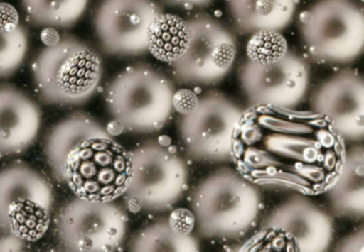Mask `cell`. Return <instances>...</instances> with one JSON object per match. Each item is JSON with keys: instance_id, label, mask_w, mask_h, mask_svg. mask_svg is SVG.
<instances>
[{"instance_id": "2e32d148", "label": "cell", "mask_w": 364, "mask_h": 252, "mask_svg": "<svg viewBox=\"0 0 364 252\" xmlns=\"http://www.w3.org/2000/svg\"><path fill=\"white\" fill-rule=\"evenodd\" d=\"M111 136L104 124L82 111L70 113L49 129L43 141V153L53 176L65 183V170L70 153L85 141Z\"/></svg>"}, {"instance_id": "277c9868", "label": "cell", "mask_w": 364, "mask_h": 252, "mask_svg": "<svg viewBox=\"0 0 364 252\" xmlns=\"http://www.w3.org/2000/svg\"><path fill=\"white\" fill-rule=\"evenodd\" d=\"M31 70L36 93L44 104L80 106L97 93L104 63L94 47L65 34L36 55Z\"/></svg>"}, {"instance_id": "d6986e66", "label": "cell", "mask_w": 364, "mask_h": 252, "mask_svg": "<svg viewBox=\"0 0 364 252\" xmlns=\"http://www.w3.org/2000/svg\"><path fill=\"white\" fill-rule=\"evenodd\" d=\"M297 4L299 0H227L235 29L247 35L284 31L292 23Z\"/></svg>"}, {"instance_id": "7a4b0ae2", "label": "cell", "mask_w": 364, "mask_h": 252, "mask_svg": "<svg viewBox=\"0 0 364 252\" xmlns=\"http://www.w3.org/2000/svg\"><path fill=\"white\" fill-rule=\"evenodd\" d=\"M190 209L195 217V234L200 240L237 242L258 224L262 191L235 168L222 166L193 187Z\"/></svg>"}, {"instance_id": "8992f818", "label": "cell", "mask_w": 364, "mask_h": 252, "mask_svg": "<svg viewBox=\"0 0 364 252\" xmlns=\"http://www.w3.org/2000/svg\"><path fill=\"white\" fill-rule=\"evenodd\" d=\"M303 55L316 65L346 67L364 53V4L356 0H316L299 13Z\"/></svg>"}, {"instance_id": "52a82bcc", "label": "cell", "mask_w": 364, "mask_h": 252, "mask_svg": "<svg viewBox=\"0 0 364 252\" xmlns=\"http://www.w3.org/2000/svg\"><path fill=\"white\" fill-rule=\"evenodd\" d=\"M186 95L183 106H175L184 155L199 163H231L233 132L245 109L220 91Z\"/></svg>"}, {"instance_id": "f1b7e54d", "label": "cell", "mask_w": 364, "mask_h": 252, "mask_svg": "<svg viewBox=\"0 0 364 252\" xmlns=\"http://www.w3.org/2000/svg\"><path fill=\"white\" fill-rule=\"evenodd\" d=\"M162 1L168 6L191 9L207 6L212 0H162Z\"/></svg>"}, {"instance_id": "ba28073f", "label": "cell", "mask_w": 364, "mask_h": 252, "mask_svg": "<svg viewBox=\"0 0 364 252\" xmlns=\"http://www.w3.org/2000/svg\"><path fill=\"white\" fill-rule=\"evenodd\" d=\"M335 219L311 196L291 194L262 217L255 243L263 251H329Z\"/></svg>"}, {"instance_id": "e0dca14e", "label": "cell", "mask_w": 364, "mask_h": 252, "mask_svg": "<svg viewBox=\"0 0 364 252\" xmlns=\"http://www.w3.org/2000/svg\"><path fill=\"white\" fill-rule=\"evenodd\" d=\"M324 196L333 217L364 221L363 143L348 146L341 172Z\"/></svg>"}, {"instance_id": "603a6c76", "label": "cell", "mask_w": 364, "mask_h": 252, "mask_svg": "<svg viewBox=\"0 0 364 252\" xmlns=\"http://www.w3.org/2000/svg\"><path fill=\"white\" fill-rule=\"evenodd\" d=\"M51 209L31 199H18L8 210V229L23 242H38L50 227Z\"/></svg>"}, {"instance_id": "5bb4252c", "label": "cell", "mask_w": 364, "mask_h": 252, "mask_svg": "<svg viewBox=\"0 0 364 252\" xmlns=\"http://www.w3.org/2000/svg\"><path fill=\"white\" fill-rule=\"evenodd\" d=\"M309 109L325 115L346 144L364 143V74L346 66L308 95Z\"/></svg>"}, {"instance_id": "d4e9b609", "label": "cell", "mask_w": 364, "mask_h": 252, "mask_svg": "<svg viewBox=\"0 0 364 252\" xmlns=\"http://www.w3.org/2000/svg\"><path fill=\"white\" fill-rule=\"evenodd\" d=\"M290 49L282 32L260 31L252 34L246 46V59L267 64L280 59Z\"/></svg>"}, {"instance_id": "44dd1931", "label": "cell", "mask_w": 364, "mask_h": 252, "mask_svg": "<svg viewBox=\"0 0 364 252\" xmlns=\"http://www.w3.org/2000/svg\"><path fill=\"white\" fill-rule=\"evenodd\" d=\"M190 28L186 19L162 13L151 23L149 31V53L158 61L170 65L188 48Z\"/></svg>"}, {"instance_id": "4fadbf2b", "label": "cell", "mask_w": 364, "mask_h": 252, "mask_svg": "<svg viewBox=\"0 0 364 252\" xmlns=\"http://www.w3.org/2000/svg\"><path fill=\"white\" fill-rule=\"evenodd\" d=\"M162 13L156 0H102L93 17L100 48L112 57L146 55L149 28Z\"/></svg>"}, {"instance_id": "30bf717a", "label": "cell", "mask_w": 364, "mask_h": 252, "mask_svg": "<svg viewBox=\"0 0 364 252\" xmlns=\"http://www.w3.org/2000/svg\"><path fill=\"white\" fill-rule=\"evenodd\" d=\"M53 225L65 251L113 252L126 241L129 215L119 200L93 202L74 195L58 210Z\"/></svg>"}, {"instance_id": "9a60e30c", "label": "cell", "mask_w": 364, "mask_h": 252, "mask_svg": "<svg viewBox=\"0 0 364 252\" xmlns=\"http://www.w3.org/2000/svg\"><path fill=\"white\" fill-rule=\"evenodd\" d=\"M42 123L40 106L13 85H0V158L27 150Z\"/></svg>"}, {"instance_id": "3957f363", "label": "cell", "mask_w": 364, "mask_h": 252, "mask_svg": "<svg viewBox=\"0 0 364 252\" xmlns=\"http://www.w3.org/2000/svg\"><path fill=\"white\" fill-rule=\"evenodd\" d=\"M176 87L164 72L136 62L117 72L106 85L105 106L117 127L132 136H154L170 124Z\"/></svg>"}, {"instance_id": "ffe728a7", "label": "cell", "mask_w": 364, "mask_h": 252, "mask_svg": "<svg viewBox=\"0 0 364 252\" xmlns=\"http://www.w3.org/2000/svg\"><path fill=\"white\" fill-rule=\"evenodd\" d=\"M200 239L195 234L181 236L171 226L168 215H160L132 234L127 249L134 252L200 251Z\"/></svg>"}, {"instance_id": "6da1fadb", "label": "cell", "mask_w": 364, "mask_h": 252, "mask_svg": "<svg viewBox=\"0 0 364 252\" xmlns=\"http://www.w3.org/2000/svg\"><path fill=\"white\" fill-rule=\"evenodd\" d=\"M346 149L316 111L247 106L233 132L231 163L260 189L316 197L335 183Z\"/></svg>"}, {"instance_id": "7402d4cb", "label": "cell", "mask_w": 364, "mask_h": 252, "mask_svg": "<svg viewBox=\"0 0 364 252\" xmlns=\"http://www.w3.org/2000/svg\"><path fill=\"white\" fill-rule=\"evenodd\" d=\"M21 4L34 25L65 29L80 21L89 0H21Z\"/></svg>"}, {"instance_id": "f546056e", "label": "cell", "mask_w": 364, "mask_h": 252, "mask_svg": "<svg viewBox=\"0 0 364 252\" xmlns=\"http://www.w3.org/2000/svg\"><path fill=\"white\" fill-rule=\"evenodd\" d=\"M363 1H364V0H363Z\"/></svg>"}, {"instance_id": "8fae6325", "label": "cell", "mask_w": 364, "mask_h": 252, "mask_svg": "<svg viewBox=\"0 0 364 252\" xmlns=\"http://www.w3.org/2000/svg\"><path fill=\"white\" fill-rule=\"evenodd\" d=\"M186 21L190 28L188 48L168 65L174 80L186 87L220 84L235 66L237 38L226 26L210 15L197 14Z\"/></svg>"}, {"instance_id": "484cf974", "label": "cell", "mask_w": 364, "mask_h": 252, "mask_svg": "<svg viewBox=\"0 0 364 252\" xmlns=\"http://www.w3.org/2000/svg\"><path fill=\"white\" fill-rule=\"evenodd\" d=\"M168 219L173 229L181 236L192 234L195 230V217L191 209H174Z\"/></svg>"}, {"instance_id": "7c38bea8", "label": "cell", "mask_w": 364, "mask_h": 252, "mask_svg": "<svg viewBox=\"0 0 364 252\" xmlns=\"http://www.w3.org/2000/svg\"><path fill=\"white\" fill-rule=\"evenodd\" d=\"M237 79L248 106L297 109L311 89V63L305 55L290 48L272 63L244 60L237 70Z\"/></svg>"}, {"instance_id": "cb8c5ba5", "label": "cell", "mask_w": 364, "mask_h": 252, "mask_svg": "<svg viewBox=\"0 0 364 252\" xmlns=\"http://www.w3.org/2000/svg\"><path fill=\"white\" fill-rule=\"evenodd\" d=\"M28 49V35L25 28L18 26L14 31H0V79L17 72Z\"/></svg>"}, {"instance_id": "83f0119b", "label": "cell", "mask_w": 364, "mask_h": 252, "mask_svg": "<svg viewBox=\"0 0 364 252\" xmlns=\"http://www.w3.org/2000/svg\"><path fill=\"white\" fill-rule=\"evenodd\" d=\"M18 26V13L16 10L11 4H0V31H14Z\"/></svg>"}, {"instance_id": "4316f807", "label": "cell", "mask_w": 364, "mask_h": 252, "mask_svg": "<svg viewBox=\"0 0 364 252\" xmlns=\"http://www.w3.org/2000/svg\"><path fill=\"white\" fill-rule=\"evenodd\" d=\"M337 251H364V221L336 245Z\"/></svg>"}, {"instance_id": "5b68a950", "label": "cell", "mask_w": 364, "mask_h": 252, "mask_svg": "<svg viewBox=\"0 0 364 252\" xmlns=\"http://www.w3.org/2000/svg\"><path fill=\"white\" fill-rule=\"evenodd\" d=\"M132 151V177L123 202L134 213L164 214L186 195L190 183L186 155L168 136L149 138Z\"/></svg>"}, {"instance_id": "ac0fdd59", "label": "cell", "mask_w": 364, "mask_h": 252, "mask_svg": "<svg viewBox=\"0 0 364 252\" xmlns=\"http://www.w3.org/2000/svg\"><path fill=\"white\" fill-rule=\"evenodd\" d=\"M18 199L34 200L53 209V190L50 181L25 162H13L0 168V229L9 231L8 210Z\"/></svg>"}, {"instance_id": "9c48e42d", "label": "cell", "mask_w": 364, "mask_h": 252, "mask_svg": "<svg viewBox=\"0 0 364 252\" xmlns=\"http://www.w3.org/2000/svg\"><path fill=\"white\" fill-rule=\"evenodd\" d=\"M132 177V151L113 136L79 145L70 153L65 170V183L73 195L93 202L121 199Z\"/></svg>"}]
</instances>
